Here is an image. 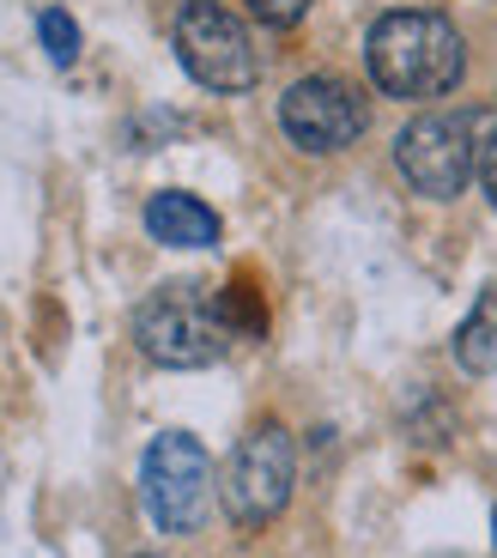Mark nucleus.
<instances>
[{
  "instance_id": "f257e3e1",
  "label": "nucleus",
  "mask_w": 497,
  "mask_h": 558,
  "mask_svg": "<svg viewBox=\"0 0 497 558\" xmlns=\"http://www.w3.org/2000/svg\"><path fill=\"white\" fill-rule=\"evenodd\" d=\"M364 68H371V85L383 98L425 104V98L456 92L461 68H468V49H461V31L443 13H431V7H395L364 37Z\"/></svg>"
},
{
  "instance_id": "f03ea898",
  "label": "nucleus",
  "mask_w": 497,
  "mask_h": 558,
  "mask_svg": "<svg viewBox=\"0 0 497 558\" xmlns=\"http://www.w3.org/2000/svg\"><path fill=\"white\" fill-rule=\"evenodd\" d=\"M231 340L237 335H231V316H225V298L207 292L201 279L158 286L134 310V347L165 371H207V364L225 359Z\"/></svg>"
},
{
  "instance_id": "7ed1b4c3",
  "label": "nucleus",
  "mask_w": 497,
  "mask_h": 558,
  "mask_svg": "<svg viewBox=\"0 0 497 558\" xmlns=\"http://www.w3.org/2000/svg\"><path fill=\"white\" fill-rule=\"evenodd\" d=\"M480 110H425L395 140V165H401L407 189L425 201H456L468 177H480Z\"/></svg>"
},
{
  "instance_id": "20e7f679",
  "label": "nucleus",
  "mask_w": 497,
  "mask_h": 558,
  "mask_svg": "<svg viewBox=\"0 0 497 558\" xmlns=\"http://www.w3.org/2000/svg\"><path fill=\"white\" fill-rule=\"evenodd\" d=\"M291 486H298V449H291L286 425L267 418V425H255V432L231 449V461H225V486H219L225 517L243 534L267 529V522L291 504Z\"/></svg>"
},
{
  "instance_id": "39448f33",
  "label": "nucleus",
  "mask_w": 497,
  "mask_h": 558,
  "mask_svg": "<svg viewBox=\"0 0 497 558\" xmlns=\"http://www.w3.org/2000/svg\"><path fill=\"white\" fill-rule=\"evenodd\" d=\"M140 498L158 534H194L213 510V461L189 432L153 437L146 461H140Z\"/></svg>"
},
{
  "instance_id": "423d86ee",
  "label": "nucleus",
  "mask_w": 497,
  "mask_h": 558,
  "mask_svg": "<svg viewBox=\"0 0 497 558\" xmlns=\"http://www.w3.org/2000/svg\"><path fill=\"white\" fill-rule=\"evenodd\" d=\"M177 61L189 68L194 85L207 92H248L262 80V56H255V37L243 31V19L225 13L219 0H189L177 13Z\"/></svg>"
},
{
  "instance_id": "0eeeda50",
  "label": "nucleus",
  "mask_w": 497,
  "mask_h": 558,
  "mask_svg": "<svg viewBox=\"0 0 497 558\" xmlns=\"http://www.w3.org/2000/svg\"><path fill=\"white\" fill-rule=\"evenodd\" d=\"M279 128L304 153H346L371 128V104L359 98V85L334 80V73H310L279 98Z\"/></svg>"
},
{
  "instance_id": "6e6552de",
  "label": "nucleus",
  "mask_w": 497,
  "mask_h": 558,
  "mask_svg": "<svg viewBox=\"0 0 497 558\" xmlns=\"http://www.w3.org/2000/svg\"><path fill=\"white\" fill-rule=\"evenodd\" d=\"M146 231L170 250H213L219 243V213L207 201L182 195V189H165V195L146 201Z\"/></svg>"
},
{
  "instance_id": "1a4fd4ad",
  "label": "nucleus",
  "mask_w": 497,
  "mask_h": 558,
  "mask_svg": "<svg viewBox=\"0 0 497 558\" xmlns=\"http://www.w3.org/2000/svg\"><path fill=\"white\" fill-rule=\"evenodd\" d=\"M456 364L468 377H492L497 371V286H485L468 322L456 328Z\"/></svg>"
},
{
  "instance_id": "9d476101",
  "label": "nucleus",
  "mask_w": 497,
  "mask_h": 558,
  "mask_svg": "<svg viewBox=\"0 0 497 558\" xmlns=\"http://www.w3.org/2000/svg\"><path fill=\"white\" fill-rule=\"evenodd\" d=\"M37 37H43V49H49V61H56V68H68V61L80 56V25H73L61 7H49V13L37 19Z\"/></svg>"
},
{
  "instance_id": "9b49d317",
  "label": "nucleus",
  "mask_w": 497,
  "mask_h": 558,
  "mask_svg": "<svg viewBox=\"0 0 497 558\" xmlns=\"http://www.w3.org/2000/svg\"><path fill=\"white\" fill-rule=\"evenodd\" d=\"M248 7H255V19H262V25H298V19L310 13V0H248Z\"/></svg>"
},
{
  "instance_id": "f8f14e48",
  "label": "nucleus",
  "mask_w": 497,
  "mask_h": 558,
  "mask_svg": "<svg viewBox=\"0 0 497 558\" xmlns=\"http://www.w3.org/2000/svg\"><path fill=\"white\" fill-rule=\"evenodd\" d=\"M480 182H485V195H492V207H497V128H492V140H485V153H480Z\"/></svg>"
},
{
  "instance_id": "ddd939ff",
  "label": "nucleus",
  "mask_w": 497,
  "mask_h": 558,
  "mask_svg": "<svg viewBox=\"0 0 497 558\" xmlns=\"http://www.w3.org/2000/svg\"><path fill=\"white\" fill-rule=\"evenodd\" d=\"M492 546H497V517H492Z\"/></svg>"
},
{
  "instance_id": "4468645a",
  "label": "nucleus",
  "mask_w": 497,
  "mask_h": 558,
  "mask_svg": "<svg viewBox=\"0 0 497 558\" xmlns=\"http://www.w3.org/2000/svg\"><path fill=\"white\" fill-rule=\"evenodd\" d=\"M134 558H158V553H134Z\"/></svg>"
}]
</instances>
